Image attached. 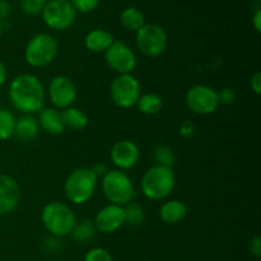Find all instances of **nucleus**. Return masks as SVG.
Listing matches in <instances>:
<instances>
[{
  "instance_id": "f257e3e1",
  "label": "nucleus",
  "mask_w": 261,
  "mask_h": 261,
  "mask_svg": "<svg viewBox=\"0 0 261 261\" xmlns=\"http://www.w3.org/2000/svg\"><path fill=\"white\" fill-rule=\"evenodd\" d=\"M9 98L14 109L23 114L40 112L45 106V87L33 74H20L10 83Z\"/></svg>"
},
{
  "instance_id": "f03ea898",
  "label": "nucleus",
  "mask_w": 261,
  "mask_h": 261,
  "mask_svg": "<svg viewBox=\"0 0 261 261\" xmlns=\"http://www.w3.org/2000/svg\"><path fill=\"white\" fill-rule=\"evenodd\" d=\"M176 177L172 168L165 166H153L143 175L142 191L149 200H161L172 193Z\"/></svg>"
},
{
  "instance_id": "7ed1b4c3",
  "label": "nucleus",
  "mask_w": 261,
  "mask_h": 261,
  "mask_svg": "<svg viewBox=\"0 0 261 261\" xmlns=\"http://www.w3.org/2000/svg\"><path fill=\"white\" fill-rule=\"evenodd\" d=\"M41 219L51 236L64 237L70 234L76 218L70 206L61 201H51L43 206Z\"/></svg>"
},
{
  "instance_id": "20e7f679",
  "label": "nucleus",
  "mask_w": 261,
  "mask_h": 261,
  "mask_svg": "<svg viewBox=\"0 0 261 261\" xmlns=\"http://www.w3.org/2000/svg\"><path fill=\"white\" fill-rule=\"evenodd\" d=\"M102 191L110 203L121 206L132 203L135 195L132 178L121 170H111L102 177Z\"/></svg>"
},
{
  "instance_id": "39448f33",
  "label": "nucleus",
  "mask_w": 261,
  "mask_h": 261,
  "mask_svg": "<svg viewBox=\"0 0 261 261\" xmlns=\"http://www.w3.org/2000/svg\"><path fill=\"white\" fill-rule=\"evenodd\" d=\"M98 178L93 175L91 168H76L66 177L64 193L68 200L74 204L87 203L93 196Z\"/></svg>"
},
{
  "instance_id": "423d86ee",
  "label": "nucleus",
  "mask_w": 261,
  "mask_h": 261,
  "mask_svg": "<svg viewBox=\"0 0 261 261\" xmlns=\"http://www.w3.org/2000/svg\"><path fill=\"white\" fill-rule=\"evenodd\" d=\"M58 50V42L53 36L38 33L33 36L25 46V61L33 68H43L55 60Z\"/></svg>"
},
{
  "instance_id": "0eeeda50",
  "label": "nucleus",
  "mask_w": 261,
  "mask_h": 261,
  "mask_svg": "<svg viewBox=\"0 0 261 261\" xmlns=\"http://www.w3.org/2000/svg\"><path fill=\"white\" fill-rule=\"evenodd\" d=\"M167 33L155 23H145L137 32V46L143 55L157 58L167 48Z\"/></svg>"
},
{
  "instance_id": "6e6552de",
  "label": "nucleus",
  "mask_w": 261,
  "mask_h": 261,
  "mask_svg": "<svg viewBox=\"0 0 261 261\" xmlns=\"http://www.w3.org/2000/svg\"><path fill=\"white\" fill-rule=\"evenodd\" d=\"M110 96L114 103L121 109L135 106L142 96L139 81L133 74H119L110 86Z\"/></svg>"
},
{
  "instance_id": "1a4fd4ad",
  "label": "nucleus",
  "mask_w": 261,
  "mask_h": 261,
  "mask_svg": "<svg viewBox=\"0 0 261 261\" xmlns=\"http://www.w3.org/2000/svg\"><path fill=\"white\" fill-rule=\"evenodd\" d=\"M41 13L46 25L56 31L66 30L75 20V9L68 0H50Z\"/></svg>"
},
{
  "instance_id": "9d476101",
  "label": "nucleus",
  "mask_w": 261,
  "mask_h": 261,
  "mask_svg": "<svg viewBox=\"0 0 261 261\" xmlns=\"http://www.w3.org/2000/svg\"><path fill=\"white\" fill-rule=\"evenodd\" d=\"M189 109L198 115H211L218 109V92L205 84L191 87L185 97Z\"/></svg>"
},
{
  "instance_id": "9b49d317",
  "label": "nucleus",
  "mask_w": 261,
  "mask_h": 261,
  "mask_svg": "<svg viewBox=\"0 0 261 261\" xmlns=\"http://www.w3.org/2000/svg\"><path fill=\"white\" fill-rule=\"evenodd\" d=\"M105 59L107 65L119 74H132L137 66V56L134 51L121 41H114V43L105 51Z\"/></svg>"
},
{
  "instance_id": "f8f14e48",
  "label": "nucleus",
  "mask_w": 261,
  "mask_h": 261,
  "mask_svg": "<svg viewBox=\"0 0 261 261\" xmlns=\"http://www.w3.org/2000/svg\"><path fill=\"white\" fill-rule=\"evenodd\" d=\"M48 97L55 109L65 110L73 106L76 98V88L68 76H54L48 83Z\"/></svg>"
},
{
  "instance_id": "ddd939ff",
  "label": "nucleus",
  "mask_w": 261,
  "mask_h": 261,
  "mask_svg": "<svg viewBox=\"0 0 261 261\" xmlns=\"http://www.w3.org/2000/svg\"><path fill=\"white\" fill-rule=\"evenodd\" d=\"M94 227L102 233H112L125 224L124 206L109 204L97 213L94 218Z\"/></svg>"
},
{
  "instance_id": "4468645a",
  "label": "nucleus",
  "mask_w": 261,
  "mask_h": 261,
  "mask_svg": "<svg viewBox=\"0 0 261 261\" xmlns=\"http://www.w3.org/2000/svg\"><path fill=\"white\" fill-rule=\"evenodd\" d=\"M139 148L132 140H120L111 149V161L117 170H130L139 162Z\"/></svg>"
},
{
  "instance_id": "2eb2a0df",
  "label": "nucleus",
  "mask_w": 261,
  "mask_h": 261,
  "mask_svg": "<svg viewBox=\"0 0 261 261\" xmlns=\"http://www.w3.org/2000/svg\"><path fill=\"white\" fill-rule=\"evenodd\" d=\"M20 189L14 178L0 173V216L10 213L18 206Z\"/></svg>"
},
{
  "instance_id": "dca6fc26",
  "label": "nucleus",
  "mask_w": 261,
  "mask_h": 261,
  "mask_svg": "<svg viewBox=\"0 0 261 261\" xmlns=\"http://www.w3.org/2000/svg\"><path fill=\"white\" fill-rule=\"evenodd\" d=\"M37 121L40 127H42L48 134H61L64 132V129H65L63 116H61V111H59L55 107H43L38 112Z\"/></svg>"
},
{
  "instance_id": "f3484780",
  "label": "nucleus",
  "mask_w": 261,
  "mask_h": 261,
  "mask_svg": "<svg viewBox=\"0 0 261 261\" xmlns=\"http://www.w3.org/2000/svg\"><path fill=\"white\" fill-rule=\"evenodd\" d=\"M114 43V37L106 30H93L84 38V45L92 53H105Z\"/></svg>"
},
{
  "instance_id": "a211bd4d",
  "label": "nucleus",
  "mask_w": 261,
  "mask_h": 261,
  "mask_svg": "<svg viewBox=\"0 0 261 261\" xmlns=\"http://www.w3.org/2000/svg\"><path fill=\"white\" fill-rule=\"evenodd\" d=\"M38 132H40V125H38L37 119L31 115H24L15 120L14 135H17L18 139L23 142H31L37 137Z\"/></svg>"
},
{
  "instance_id": "6ab92c4d",
  "label": "nucleus",
  "mask_w": 261,
  "mask_h": 261,
  "mask_svg": "<svg viewBox=\"0 0 261 261\" xmlns=\"http://www.w3.org/2000/svg\"><path fill=\"white\" fill-rule=\"evenodd\" d=\"M188 213V208L185 204L180 200H168L165 204H162L160 209V216L163 222L168 224L178 223L185 218Z\"/></svg>"
},
{
  "instance_id": "aec40b11",
  "label": "nucleus",
  "mask_w": 261,
  "mask_h": 261,
  "mask_svg": "<svg viewBox=\"0 0 261 261\" xmlns=\"http://www.w3.org/2000/svg\"><path fill=\"white\" fill-rule=\"evenodd\" d=\"M61 116H63L65 127L76 130V132L86 129V126L88 125V116L86 115V112L82 111L81 109H76V107L70 106L63 110Z\"/></svg>"
},
{
  "instance_id": "412c9836",
  "label": "nucleus",
  "mask_w": 261,
  "mask_h": 261,
  "mask_svg": "<svg viewBox=\"0 0 261 261\" xmlns=\"http://www.w3.org/2000/svg\"><path fill=\"white\" fill-rule=\"evenodd\" d=\"M120 20H121V24L124 25L125 30L130 31V32H138L145 24V18L143 13L133 7L122 10Z\"/></svg>"
},
{
  "instance_id": "4be33fe9",
  "label": "nucleus",
  "mask_w": 261,
  "mask_h": 261,
  "mask_svg": "<svg viewBox=\"0 0 261 261\" xmlns=\"http://www.w3.org/2000/svg\"><path fill=\"white\" fill-rule=\"evenodd\" d=\"M96 231L97 229L93 222L89 221V219H82V221L75 222L70 232V236L78 244H84V242L93 239Z\"/></svg>"
},
{
  "instance_id": "5701e85b",
  "label": "nucleus",
  "mask_w": 261,
  "mask_h": 261,
  "mask_svg": "<svg viewBox=\"0 0 261 261\" xmlns=\"http://www.w3.org/2000/svg\"><path fill=\"white\" fill-rule=\"evenodd\" d=\"M162 98L155 93H145L139 97L137 102L138 110L142 114L154 115L162 110Z\"/></svg>"
},
{
  "instance_id": "b1692460",
  "label": "nucleus",
  "mask_w": 261,
  "mask_h": 261,
  "mask_svg": "<svg viewBox=\"0 0 261 261\" xmlns=\"http://www.w3.org/2000/svg\"><path fill=\"white\" fill-rule=\"evenodd\" d=\"M15 117L10 111L0 109V140H8L14 135Z\"/></svg>"
},
{
  "instance_id": "393cba45",
  "label": "nucleus",
  "mask_w": 261,
  "mask_h": 261,
  "mask_svg": "<svg viewBox=\"0 0 261 261\" xmlns=\"http://www.w3.org/2000/svg\"><path fill=\"white\" fill-rule=\"evenodd\" d=\"M125 223L133 227L140 226L144 222V211L137 203H129L124 206Z\"/></svg>"
},
{
  "instance_id": "a878e982",
  "label": "nucleus",
  "mask_w": 261,
  "mask_h": 261,
  "mask_svg": "<svg viewBox=\"0 0 261 261\" xmlns=\"http://www.w3.org/2000/svg\"><path fill=\"white\" fill-rule=\"evenodd\" d=\"M153 157H154V161L157 162L158 166H165V167H172L176 161L173 150L170 147H166V145L155 147L154 152H153Z\"/></svg>"
},
{
  "instance_id": "bb28decb",
  "label": "nucleus",
  "mask_w": 261,
  "mask_h": 261,
  "mask_svg": "<svg viewBox=\"0 0 261 261\" xmlns=\"http://www.w3.org/2000/svg\"><path fill=\"white\" fill-rule=\"evenodd\" d=\"M47 0H20V9L27 15H37L42 12Z\"/></svg>"
},
{
  "instance_id": "cd10ccee",
  "label": "nucleus",
  "mask_w": 261,
  "mask_h": 261,
  "mask_svg": "<svg viewBox=\"0 0 261 261\" xmlns=\"http://www.w3.org/2000/svg\"><path fill=\"white\" fill-rule=\"evenodd\" d=\"M83 261H114L112 260L111 254L106 249L102 247H94L91 249L84 256Z\"/></svg>"
},
{
  "instance_id": "c85d7f7f",
  "label": "nucleus",
  "mask_w": 261,
  "mask_h": 261,
  "mask_svg": "<svg viewBox=\"0 0 261 261\" xmlns=\"http://www.w3.org/2000/svg\"><path fill=\"white\" fill-rule=\"evenodd\" d=\"M101 0H71V5L74 9L81 13H89L93 12L98 7Z\"/></svg>"
},
{
  "instance_id": "c756f323",
  "label": "nucleus",
  "mask_w": 261,
  "mask_h": 261,
  "mask_svg": "<svg viewBox=\"0 0 261 261\" xmlns=\"http://www.w3.org/2000/svg\"><path fill=\"white\" fill-rule=\"evenodd\" d=\"M219 105H232L236 101V93L231 88H223L221 92H218Z\"/></svg>"
},
{
  "instance_id": "7c9ffc66",
  "label": "nucleus",
  "mask_w": 261,
  "mask_h": 261,
  "mask_svg": "<svg viewBox=\"0 0 261 261\" xmlns=\"http://www.w3.org/2000/svg\"><path fill=\"white\" fill-rule=\"evenodd\" d=\"M45 247L48 252H56L61 249V242L59 237L51 236L45 240Z\"/></svg>"
},
{
  "instance_id": "2f4dec72",
  "label": "nucleus",
  "mask_w": 261,
  "mask_h": 261,
  "mask_svg": "<svg viewBox=\"0 0 261 261\" xmlns=\"http://www.w3.org/2000/svg\"><path fill=\"white\" fill-rule=\"evenodd\" d=\"M91 171L93 172V175L96 176L97 178H102L107 172H109V167H107V165L105 162H97L96 165L91 168Z\"/></svg>"
},
{
  "instance_id": "473e14b6",
  "label": "nucleus",
  "mask_w": 261,
  "mask_h": 261,
  "mask_svg": "<svg viewBox=\"0 0 261 261\" xmlns=\"http://www.w3.org/2000/svg\"><path fill=\"white\" fill-rule=\"evenodd\" d=\"M250 84H251L252 91H254L256 94H260L261 93V74L255 73L254 75L251 76V82H250Z\"/></svg>"
},
{
  "instance_id": "72a5a7b5",
  "label": "nucleus",
  "mask_w": 261,
  "mask_h": 261,
  "mask_svg": "<svg viewBox=\"0 0 261 261\" xmlns=\"http://www.w3.org/2000/svg\"><path fill=\"white\" fill-rule=\"evenodd\" d=\"M250 250H251L252 254L256 257H260L261 255V239L259 236L255 237L251 241V246H250Z\"/></svg>"
},
{
  "instance_id": "f704fd0d",
  "label": "nucleus",
  "mask_w": 261,
  "mask_h": 261,
  "mask_svg": "<svg viewBox=\"0 0 261 261\" xmlns=\"http://www.w3.org/2000/svg\"><path fill=\"white\" fill-rule=\"evenodd\" d=\"M252 23H254V27L256 30V32H260L261 31V9L260 7L256 8L254 13V18H252Z\"/></svg>"
},
{
  "instance_id": "c9c22d12",
  "label": "nucleus",
  "mask_w": 261,
  "mask_h": 261,
  "mask_svg": "<svg viewBox=\"0 0 261 261\" xmlns=\"http://www.w3.org/2000/svg\"><path fill=\"white\" fill-rule=\"evenodd\" d=\"M194 132V125L191 124V122H185V124L181 126V135L185 138H189L191 137V134H193Z\"/></svg>"
},
{
  "instance_id": "e433bc0d",
  "label": "nucleus",
  "mask_w": 261,
  "mask_h": 261,
  "mask_svg": "<svg viewBox=\"0 0 261 261\" xmlns=\"http://www.w3.org/2000/svg\"><path fill=\"white\" fill-rule=\"evenodd\" d=\"M7 68H5L4 63H3L2 60H0V86H3V84L5 83V81H7Z\"/></svg>"
},
{
  "instance_id": "4c0bfd02",
  "label": "nucleus",
  "mask_w": 261,
  "mask_h": 261,
  "mask_svg": "<svg viewBox=\"0 0 261 261\" xmlns=\"http://www.w3.org/2000/svg\"><path fill=\"white\" fill-rule=\"evenodd\" d=\"M9 13V8H8V4L3 0H0V17H5V15Z\"/></svg>"
},
{
  "instance_id": "58836bf2",
  "label": "nucleus",
  "mask_w": 261,
  "mask_h": 261,
  "mask_svg": "<svg viewBox=\"0 0 261 261\" xmlns=\"http://www.w3.org/2000/svg\"><path fill=\"white\" fill-rule=\"evenodd\" d=\"M2 32H3V24L2 22H0V36H2Z\"/></svg>"
}]
</instances>
